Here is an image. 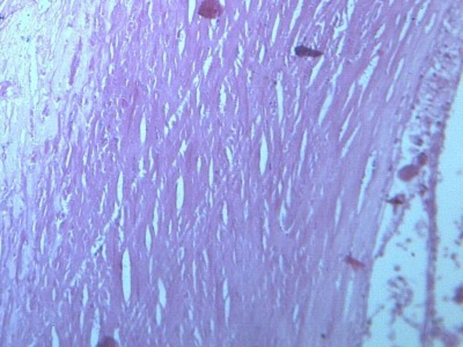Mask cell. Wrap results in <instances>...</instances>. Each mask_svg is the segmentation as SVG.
<instances>
[{
    "label": "cell",
    "mask_w": 463,
    "mask_h": 347,
    "mask_svg": "<svg viewBox=\"0 0 463 347\" xmlns=\"http://www.w3.org/2000/svg\"><path fill=\"white\" fill-rule=\"evenodd\" d=\"M221 13V6L216 0H206L199 8V14L206 19H213Z\"/></svg>",
    "instance_id": "1"
},
{
    "label": "cell",
    "mask_w": 463,
    "mask_h": 347,
    "mask_svg": "<svg viewBox=\"0 0 463 347\" xmlns=\"http://www.w3.org/2000/svg\"><path fill=\"white\" fill-rule=\"evenodd\" d=\"M297 53L299 54V56L300 57H305V56H310V57H319L320 52H315L313 51V50H309V49H307L305 48V46H300V48H298L297 50Z\"/></svg>",
    "instance_id": "2"
}]
</instances>
